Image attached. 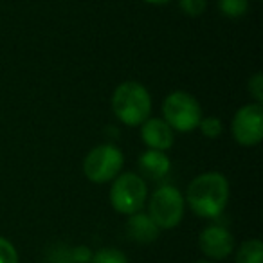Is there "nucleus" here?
<instances>
[{
  "mask_svg": "<svg viewBox=\"0 0 263 263\" xmlns=\"http://www.w3.org/2000/svg\"><path fill=\"white\" fill-rule=\"evenodd\" d=\"M172 162L170 157L161 150H146L139 157V170L144 177L152 180H161L170 173Z\"/></svg>",
  "mask_w": 263,
  "mask_h": 263,
  "instance_id": "11",
  "label": "nucleus"
},
{
  "mask_svg": "<svg viewBox=\"0 0 263 263\" xmlns=\"http://www.w3.org/2000/svg\"><path fill=\"white\" fill-rule=\"evenodd\" d=\"M90 263H128V258L119 249L103 247L96 254H92Z\"/></svg>",
  "mask_w": 263,
  "mask_h": 263,
  "instance_id": "14",
  "label": "nucleus"
},
{
  "mask_svg": "<svg viewBox=\"0 0 263 263\" xmlns=\"http://www.w3.org/2000/svg\"><path fill=\"white\" fill-rule=\"evenodd\" d=\"M231 134L240 146H256L263 139V106L258 103L245 105L234 114Z\"/></svg>",
  "mask_w": 263,
  "mask_h": 263,
  "instance_id": "7",
  "label": "nucleus"
},
{
  "mask_svg": "<svg viewBox=\"0 0 263 263\" xmlns=\"http://www.w3.org/2000/svg\"><path fill=\"white\" fill-rule=\"evenodd\" d=\"M186 202L177 187L162 186L155 190L148 204V215L152 216L159 229H173L182 222Z\"/></svg>",
  "mask_w": 263,
  "mask_h": 263,
  "instance_id": "5",
  "label": "nucleus"
},
{
  "mask_svg": "<svg viewBox=\"0 0 263 263\" xmlns=\"http://www.w3.org/2000/svg\"><path fill=\"white\" fill-rule=\"evenodd\" d=\"M197 263H213V261H205V259H198Z\"/></svg>",
  "mask_w": 263,
  "mask_h": 263,
  "instance_id": "21",
  "label": "nucleus"
},
{
  "mask_svg": "<svg viewBox=\"0 0 263 263\" xmlns=\"http://www.w3.org/2000/svg\"><path fill=\"white\" fill-rule=\"evenodd\" d=\"M144 2H148V4H152V6H164V4H170L172 0H144Z\"/></svg>",
  "mask_w": 263,
  "mask_h": 263,
  "instance_id": "20",
  "label": "nucleus"
},
{
  "mask_svg": "<svg viewBox=\"0 0 263 263\" xmlns=\"http://www.w3.org/2000/svg\"><path fill=\"white\" fill-rule=\"evenodd\" d=\"M0 263H18V252L9 240L0 236Z\"/></svg>",
  "mask_w": 263,
  "mask_h": 263,
  "instance_id": "17",
  "label": "nucleus"
},
{
  "mask_svg": "<svg viewBox=\"0 0 263 263\" xmlns=\"http://www.w3.org/2000/svg\"><path fill=\"white\" fill-rule=\"evenodd\" d=\"M162 116L173 132L177 130L182 134L198 128L202 117H204L197 99L182 90H175L168 94V98L162 103Z\"/></svg>",
  "mask_w": 263,
  "mask_h": 263,
  "instance_id": "3",
  "label": "nucleus"
},
{
  "mask_svg": "<svg viewBox=\"0 0 263 263\" xmlns=\"http://www.w3.org/2000/svg\"><path fill=\"white\" fill-rule=\"evenodd\" d=\"M236 263H263V243L261 240H247L238 247Z\"/></svg>",
  "mask_w": 263,
  "mask_h": 263,
  "instance_id": "12",
  "label": "nucleus"
},
{
  "mask_svg": "<svg viewBox=\"0 0 263 263\" xmlns=\"http://www.w3.org/2000/svg\"><path fill=\"white\" fill-rule=\"evenodd\" d=\"M141 139L150 150H161L166 152L173 146V130L164 119L159 117H148L141 128Z\"/></svg>",
  "mask_w": 263,
  "mask_h": 263,
  "instance_id": "9",
  "label": "nucleus"
},
{
  "mask_svg": "<svg viewBox=\"0 0 263 263\" xmlns=\"http://www.w3.org/2000/svg\"><path fill=\"white\" fill-rule=\"evenodd\" d=\"M200 251L209 259H226L234 251L233 234L223 226H209L200 233L198 238Z\"/></svg>",
  "mask_w": 263,
  "mask_h": 263,
  "instance_id": "8",
  "label": "nucleus"
},
{
  "mask_svg": "<svg viewBox=\"0 0 263 263\" xmlns=\"http://www.w3.org/2000/svg\"><path fill=\"white\" fill-rule=\"evenodd\" d=\"M126 233L128 238L137 241V243H152V241H155L159 238L161 229L152 220L150 215L137 211L134 215H130V218L126 220Z\"/></svg>",
  "mask_w": 263,
  "mask_h": 263,
  "instance_id": "10",
  "label": "nucleus"
},
{
  "mask_svg": "<svg viewBox=\"0 0 263 263\" xmlns=\"http://www.w3.org/2000/svg\"><path fill=\"white\" fill-rule=\"evenodd\" d=\"M218 9L227 18H240L247 13L249 0H218Z\"/></svg>",
  "mask_w": 263,
  "mask_h": 263,
  "instance_id": "13",
  "label": "nucleus"
},
{
  "mask_svg": "<svg viewBox=\"0 0 263 263\" xmlns=\"http://www.w3.org/2000/svg\"><path fill=\"white\" fill-rule=\"evenodd\" d=\"M124 164V155L114 144H99L88 152L83 161V172L88 180L96 184H105L119 175Z\"/></svg>",
  "mask_w": 263,
  "mask_h": 263,
  "instance_id": "6",
  "label": "nucleus"
},
{
  "mask_svg": "<svg viewBox=\"0 0 263 263\" xmlns=\"http://www.w3.org/2000/svg\"><path fill=\"white\" fill-rule=\"evenodd\" d=\"M90 258H92V252L87 245H80L72 251V259L76 263H90Z\"/></svg>",
  "mask_w": 263,
  "mask_h": 263,
  "instance_id": "19",
  "label": "nucleus"
},
{
  "mask_svg": "<svg viewBox=\"0 0 263 263\" xmlns=\"http://www.w3.org/2000/svg\"><path fill=\"white\" fill-rule=\"evenodd\" d=\"M247 88H249V94L252 96V99H254L258 105H261L263 103V76H261V72H256L254 76L249 80Z\"/></svg>",
  "mask_w": 263,
  "mask_h": 263,
  "instance_id": "18",
  "label": "nucleus"
},
{
  "mask_svg": "<svg viewBox=\"0 0 263 263\" xmlns=\"http://www.w3.org/2000/svg\"><path fill=\"white\" fill-rule=\"evenodd\" d=\"M148 190L143 177L123 173L114 179L110 187V204L121 215H134L141 211L146 202Z\"/></svg>",
  "mask_w": 263,
  "mask_h": 263,
  "instance_id": "4",
  "label": "nucleus"
},
{
  "mask_svg": "<svg viewBox=\"0 0 263 263\" xmlns=\"http://www.w3.org/2000/svg\"><path fill=\"white\" fill-rule=\"evenodd\" d=\"M179 6L187 16L197 18L208 8V0H179Z\"/></svg>",
  "mask_w": 263,
  "mask_h": 263,
  "instance_id": "16",
  "label": "nucleus"
},
{
  "mask_svg": "<svg viewBox=\"0 0 263 263\" xmlns=\"http://www.w3.org/2000/svg\"><path fill=\"white\" fill-rule=\"evenodd\" d=\"M112 110L126 126L143 124L150 117L152 96L144 85L137 81H124L112 94Z\"/></svg>",
  "mask_w": 263,
  "mask_h": 263,
  "instance_id": "2",
  "label": "nucleus"
},
{
  "mask_svg": "<svg viewBox=\"0 0 263 263\" xmlns=\"http://www.w3.org/2000/svg\"><path fill=\"white\" fill-rule=\"evenodd\" d=\"M229 200V182L218 172H208L195 177L186 191V202L200 218H216L223 213Z\"/></svg>",
  "mask_w": 263,
  "mask_h": 263,
  "instance_id": "1",
  "label": "nucleus"
},
{
  "mask_svg": "<svg viewBox=\"0 0 263 263\" xmlns=\"http://www.w3.org/2000/svg\"><path fill=\"white\" fill-rule=\"evenodd\" d=\"M198 128L202 130V134H204L205 137H211V139H215V137H218L220 134H222L223 126L222 123H220L218 117L215 116H209V117H202L200 124H198Z\"/></svg>",
  "mask_w": 263,
  "mask_h": 263,
  "instance_id": "15",
  "label": "nucleus"
}]
</instances>
